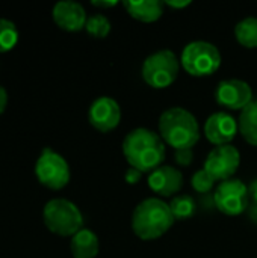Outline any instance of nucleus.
Here are the masks:
<instances>
[{
	"instance_id": "1",
	"label": "nucleus",
	"mask_w": 257,
	"mask_h": 258,
	"mask_svg": "<svg viewBox=\"0 0 257 258\" xmlns=\"http://www.w3.org/2000/svg\"><path fill=\"white\" fill-rule=\"evenodd\" d=\"M121 148L130 168H135L144 174H150L162 166L167 154L165 142L159 133L145 127L130 130L123 139Z\"/></svg>"
},
{
	"instance_id": "2",
	"label": "nucleus",
	"mask_w": 257,
	"mask_h": 258,
	"mask_svg": "<svg viewBox=\"0 0 257 258\" xmlns=\"http://www.w3.org/2000/svg\"><path fill=\"white\" fill-rule=\"evenodd\" d=\"M159 136L176 150H192L200 141L197 118L185 107H170L159 116Z\"/></svg>"
},
{
	"instance_id": "3",
	"label": "nucleus",
	"mask_w": 257,
	"mask_h": 258,
	"mask_svg": "<svg viewBox=\"0 0 257 258\" xmlns=\"http://www.w3.org/2000/svg\"><path fill=\"white\" fill-rule=\"evenodd\" d=\"M176 219L170 206L159 198H145L132 213V231L144 242L161 239L174 225Z\"/></svg>"
},
{
	"instance_id": "4",
	"label": "nucleus",
	"mask_w": 257,
	"mask_h": 258,
	"mask_svg": "<svg viewBox=\"0 0 257 258\" xmlns=\"http://www.w3.org/2000/svg\"><path fill=\"white\" fill-rule=\"evenodd\" d=\"M47 230L61 237H73L83 228V215L79 207L64 198L50 200L42 210Z\"/></svg>"
},
{
	"instance_id": "5",
	"label": "nucleus",
	"mask_w": 257,
	"mask_h": 258,
	"mask_svg": "<svg viewBox=\"0 0 257 258\" xmlns=\"http://www.w3.org/2000/svg\"><path fill=\"white\" fill-rule=\"evenodd\" d=\"M180 59L171 50H159L147 56L141 67L142 80L153 89L170 88L180 71Z\"/></svg>"
},
{
	"instance_id": "6",
	"label": "nucleus",
	"mask_w": 257,
	"mask_h": 258,
	"mask_svg": "<svg viewBox=\"0 0 257 258\" xmlns=\"http://www.w3.org/2000/svg\"><path fill=\"white\" fill-rule=\"evenodd\" d=\"M221 53L217 45L208 41H192L185 45L180 54V65L192 77H208L221 67Z\"/></svg>"
},
{
	"instance_id": "7",
	"label": "nucleus",
	"mask_w": 257,
	"mask_h": 258,
	"mask_svg": "<svg viewBox=\"0 0 257 258\" xmlns=\"http://www.w3.org/2000/svg\"><path fill=\"white\" fill-rule=\"evenodd\" d=\"M35 175L42 186L52 190L64 189L71 178L68 162L50 148H44L41 151L35 163Z\"/></svg>"
},
{
	"instance_id": "8",
	"label": "nucleus",
	"mask_w": 257,
	"mask_h": 258,
	"mask_svg": "<svg viewBox=\"0 0 257 258\" xmlns=\"http://www.w3.org/2000/svg\"><path fill=\"white\" fill-rule=\"evenodd\" d=\"M215 207L226 216H239L250 206L248 186L238 178L221 181L214 194Z\"/></svg>"
},
{
	"instance_id": "9",
	"label": "nucleus",
	"mask_w": 257,
	"mask_h": 258,
	"mask_svg": "<svg viewBox=\"0 0 257 258\" xmlns=\"http://www.w3.org/2000/svg\"><path fill=\"white\" fill-rule=\"evenodd\" d=\"M241 166V153L233 145L215 147L204 160V171L215 178V181H226L233 178Z\"/></svg>"
},
{
	"instance_id": "10",
	"label": "nucleus",
	"mask_w": 257,
	"mask_h": 258,
	"mask_svg": "<svg viewBox=\"0 0 257 258\" xmlns=\"http://www.w3.org/2000/svg\"><path fill=\"white\" fill-rule=\"evenodd\" d=\"M215 100L220 106L230 110H242L254 101L251 86L239 79L220 82L215 89Z\"/></svg>"
},
{
	"instance_id": "11",
	"label": "nucleus",
	"mask_w": 257,
	"mask_h": 258,
	"mask_svg": "<svg viewBox=\"0 0 257 258\" xmlns=\"http://www.w3.org/2000/svg\"><path fill=\"white\" fill-rule=\"evenodd\" d=\"M88 121L100 133H109L115 130L121 121L120 104L112 97H98L89 106Z\"/></svg>"
},
{
	"instance_id": "12",
	"label": "nucleus",
	"mask_w": 257,
	"mask_h": 258,
	"mask_svg": "<svg viewBox=\"0 0 257 258\" xmlns=\"http://www.w3.org/2000/svg\"><path fill=\"white\" fill-rule=\"evenodd\" d=\"M204 136L215 147L230 145L236 138L239 128L238 121L227 112H217L211 115L204 122Z\"/></svg>"
},
{
	"instance_id": "13",
	"label": "nucleus",
	"mask_w": 257,
	"mask_h": 258,
	"mask_svg": "<svg viewBox=\"0 0 257 258\" xmlns=\"http://www.w3.org/2000/svg\"><path fill=\"white\" fill-rule=\"evenodd\" d=\"M147 183L158 197L174 198L183 187V174L173 166H159L148 174Z\"/></svg>"
},
{
	"instance_id": "14",
	"label": "nucleus",
	"mask_w": 257,
	"mask_h": 258,
	"mask_svg": "<svg viewBox=\"0 0 257 258\" xmlns=\"http://www.w3.org/2000/svg\"><path fill=\"white\" fill-rule=\"evenodd\" d=\"M53 21L58 27L67 32H79L86 26V12L83 6L73 0H62L53 6Z\"/></svg>"
},
{
	"instance_id": "15",
	"label": "nucleus",
	"mask_w": 257,
	"mask_h": 258,
	"mask_svg": "<svg viewBox=\"0 0 257 258\" xmlns=\"http://www.w3.org/2000/svg\"><path fill=\"white\" fill-rule=\"evenodd\" d=\"M70 251L74 258H95L100 251L97 234L89 228H82L71 237Z\"/></svg>"
},
{
	"instance_id": "16",
	"label": "nucleus",
	"mask_w": 257,
	"mask_h": 258,
	"mask_svg": "<svg viewBox=\"0 0 257 258\" xmlns=\"http://www.w3.org/2000/svg\"><path fill=\"white\" fill-rule=\"evenodd\" d=\"M126 12L141 21V23H155L164 14V2L159 0H142V2H123Z\"/></svg>"
},
{
	"instance_id": "17",
	"label": "nucleus",
	"mask_w": 257,
	"mask_h": 258,
	"mask_svg": "<svg viewBox=\"0 0 257 258\" xmlns=\"http://www.w3.org/2000/svg\"><path fill=\"white\" fill-rule=\"evenodd\" d=\"M238 128L247 144L257 147V100L241 110L238 118Z\"/></svg>"
},
{
	"instance_id": "18",
	"label": "nucleus",
	"mask_w": 257,
	"mask_h": 258,
	"mask_svg": "<svg viewBox=\"0 0 257 258\" xmlns=\"http://www.w3.org/2000/svg\"><path fill=\"white\" fill-rule=\"evenodd\" d=\"M236 41L245 48H257V18L247 17L235 27Z\"/></svg>"
},
{
	"instance_id": "19",
	"label": "nucleus",
	"mask_w": 257,
	"mask_h": 258,
	"mask_svg": "<svg viewBox=\"0 0 257 258\" xmlns=\"http://www.w3.org/2000/svg\"><path fill=\"white\" fill-rule=\"evenodd\" d=\"M168 206H170V210H171V213H173L176 221L191 219L194 216L195 210H197L195 200L191 195H186V194L176 195Z\"/></svg>"
},
{
	"instance_id": "20",
	"label": "nucleus",
	"mask_w": 257,
	"mask_h": 258,
	"mask_svg": "<svg viewBox=\"0 0 257 258\" xmlns=\"http://www.w3.org/2000/svg\"><path fill=\"white\" fill-rule=\"evenodd\" d=\"M18 42V29L14 21L0 18V53L12 50Z\"/></svg>"
},
{
	"instance_id": "21",
	"label": "nucleus",
	"mask_w": 257,
	"mask_h": 258,
	"mask_svg": "<svg viewBox=\"0 0 257 258\" xmlns=\"http://www.w3.org/2000/svg\"><path fill=\"white\" fill-rule=\"evenodd\" d=\"M86 32L92 36V38H98L103 39L111 33L112 24L109 21V18L103 14H94L91 17H88L86 20V26H85Z\"/></svg>"
},
{
	"instance_id": "22",
	"label": "nucleus",
	"mask_w": 257,
	"mask_h": 258,
	"mask_svg": "<svg viewBox=\"0 0 257 258\" xmlns=\"http://www.w3.org/2000/svg\"><path fill=\"white\" fill-rule=\"evenodd\" d=\"M191 186L198 194H209L215 186V178L212 175H209L204 169H200L192 175Z\"/></svg>"
},
{
	"instance_id": "23",
	"label": "nucleus",
	"mask_w": 257,
	"mask_h": 258,
	"mask_svg": "<svg viewBox=\"0 0 257 258\" xmlns=\"http://www.w3.org/2000/svg\"><path fill=\"white\" fill-rule=\"evenodd\" d=\"M174 160L180 166H189L194 160V153H192V150H176Z\"/></svg>"
},
{
	"instance_id": "24",
	"label": "nucleus",
	"mask_w": 257,
	"mask_h": 258,
	"mask_svg": "<svg viewBox=\"0 0 257 258\" xmlns=\"http://www.w3.org/2000/svg\"><path fill=\"white\" fill-rule=\"evenodd\" d=\"M142 175H144V172H141V171H138L135 168H129L126 171V174H124V178H126V181L129 184H138L141 181Z\"/></svg>"
},
{
	"instance_id": "25",
	"label": "nucleus",
	"mask_w": 257,
	"mask_h": 258,
	"mask_svg": "<svg viewBox=\"0 0 257 258\" xmlns=\"http://www.w3.org/2000/svg\"><path fill=\"white\" fill-rule=\"evenodd\" d=\"M91 5L92 6H95V8H98V9H111V8H114V6H117V5H120V2H117V0H108V2H103V0H94V2H91Z\"/></svg>"
},
{
	"instance_id": "26",
	"label": "nucleus",
	"mask_w": 257,
	"mask_h": 258,
	"mask_svg": "<svg viewBox=\"0 0 257 258\" xmlns=\"http://www.w3.org/2000/svg\"><path fill=\"white\" fill-rule=\"evenodd\" d=\"M164 5L165 6H170L171 9H185L186 6H189L191 5V0H180V2H164Z\"/></svg>"
},
{
	"instance_id": "27",
	"label": "nucleus",
	"mask_w": 257,
	"mask_h": 258,
	"mask_svg": "<svg viewBox=\"0 0 257 258\" xmlns=\"http://www.w3.org/2000/svg\"><path fill=\"white\" fill-rule=\"evenodd\" d=\"M8 100H9V97H8L6 89L3 86H0V115L5 112V109L8 106Z\"/></svg>"
},
{
	"instance_id": "28",
	"label": "nucleus",
	"mask_w": 257,
	"mask_h": 258,
	"mask_svg": "<svg viewBox=\"0 0 257 258\" xmlns=\"http://www.w3.org/2000/svg\"><path fill=\"white\" fill-rule=\"evenodd\" d=\"M248 195H250V201L251 203H257V178H254L248 184Z\"/></svg>"
},
{
	"instance_id": "29",
	"label": "nucleus",
	"mask_w": 257,
	"mask_h": 258,
	"mask_svg": "<svg viewBox=\"0 0 257 258\" xmlns=\"http://www.w3.org/2000/svg\"><path fill=\"white\" fill-rule=\"evenodd\" d=\"M247 213H248L250 221L257 224V203H250V206L247 209Z\"/></svg>"
}]
</instances>
